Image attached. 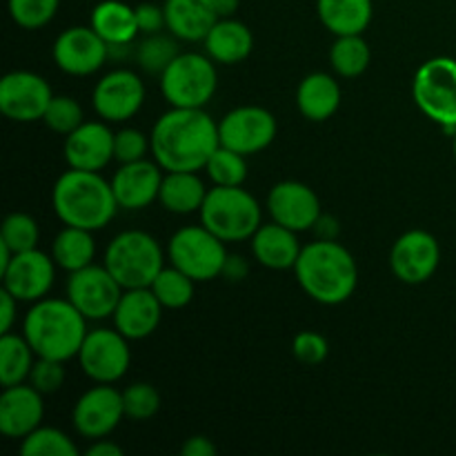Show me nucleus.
Here are the masks:
<instances>
[{
	"instance_id": "1",
	"label": "nucleus",
	"mask_w": 456,
	"mask_h": 456,
	"mask_svg": "<svg viewBox=\"0 0 456 456\" xmlns=\"http://www.w3.org/2000/svg\"><path fill=\"white\" fill-rule=\"evenodd\" d=\"M151 156L165 172L205 169L221 138L218 123L205 110L172 107L154 123L150 134Z\"/></svg>"
},
{
	"instance_id": "2",
	"label": "nucleus",
	"mask_w": 456,
	"mask_h": 456,
	"mask_svg": "<svg viewBox=\"0 0 456 456\" xmlns=\"http://www.w3.org/2000/svg\"><path fill=\"white\" fill-rule=\"evenodd\" d=\"M294 274L303 292L321 305H341L359 285V265L338 240L316 239L303 245Z\"/></svg>"
},
{
	"instance_id": "3",
	"label": "nucleus",
	"mask_w": 456,
	"mask_h": 456,
	"mask_svg": "<svg viewBox=\"0 0 456 456\" xmlns=\"http://www.w3.org/2000/svg\"><path fill=\"white\" fill-rule=\"evenodd\" d=\"M22 337L40 359L67 363L76 359L87 337V319L69 298H40L22 319Z\"/></svg>"
},
{
	"instance_id": "4",
	"label": "nucleus",
	"mask_w": 456,
	"mask_h": 456,
	"mask_svg": "<svg viewBox=\"0 0 456 456\" xmlns=\"http://www.w3.org/2000/svg\"><path fill=\"white\" fill-rule=\"evenodd\" d=\"M52 205L65 225L98 232L114 221L120 209L111 181L101 172L69 167L58 176L52 190Z\"/></svg>"
},
{
	"instance_id": "5",
	"label": "nucleus",
	"mask_w": 456,
	"mask_h": 456,
	"mask_svg": "<svg viewBox=\"0 0 456 456\" xmlns=\"http://www.w3.org/2000/svg\"><path fill=\"white\" fill-rule=\"evenodd\" d=\"M200 223L225 243L249 240L263 225V209L243 185H214L200 208Z\"/></svg>"
},
{
	"instance_id": "6",
	"label": "nucleus",
	"mask_w": 456,
	"mask_h": 456,
	"mask_svg": "<svg viewBox=\"0 0 456 456\" xmlns=\"http://www.w3.org/2000/svg\"><path fill=\"white\" fill-rule=\"evenodd\" d=\"M105 267L123 289L150 288L165 267L163 248L142 230L120 232L105 249Z\"/></svg>"
},
{
	"instance_id": "7",
	"label": "nucleus",
	"mask_w": 456,
	"mask_h": 456,
	"mask_svg": "<svg viewBox=\"0 0 456 456\" xmlns=\"http://www.w3.org/2000/svg\"><path fill=\"white\" fill-rule=\"evenodd\" d=\"M218 87V71L208 53L183 52L160 74V92L169 107L205 110Z\"/></svg>"
},
{
	"instance_id": "8",
	"label": "nucleus",
	"mask_w": 456,
	"mask_h": 456,
	"mask_svg": "<svg viewBox=\"0 0 456 456\" xmlns=\"http://www.w3.org/2000/svg\"><path fill=\"white\" fill-rule=\"evenodd\" d=\"M412 98L423 116L445 134L456 132V61L435 56L421 62L412 78Z\"/></svg>"
},
{
	"instance_id": "9",
	"label": "nucleus",
	"mask_w": 456,
	"mask_h": 456,
	"mask_svg": "<svg viewBox=\"0 0 456 456\" xmlns=\"http://www.w3.org/2000/svg\"><path fill=\"white\" fill-rule=\"evenodd\" d=\"M167 256L174 267L191 276L196 283H208L223 274L230 254L225 249V240L200 223L174 232L167 243Z\"/></svg>"
},
{
	"instance_id": "10",
	"label": "nucleus",
	"mask_w": 456,
	"mask_h": 456,
	"mask_svg": "<svg viewBox=\"0 0 456 456\" xmlns=\"http://www.w3.org/2000/svg\"><path fill=\"white\" fill-rule=\"evenodd\" d=\"M76 359L85 377L94 383H116L127 374L132 363L129 338L116 328L89 330Z\"/></svg>"
},
{
	"instance_id": "11",
	"label": "nucleus",
	"mask_w": 456,
	"mask_h": 456,
	"mask_svg": "<svg viewBox=\"0 0 456 456\" xmlns=\"http://www.w3.org/2000/svg\"><path fill=\"white\" fill-rule=\"evenodd\" d=\"M276 134H279V123L274 114L258 105L236 107L218 120L221 145L243 156L261 154L274 142Z\"/></svg>"
},
{
	"instance_id": "12",
	"label": "nucleus",
	"mask_w": 456,
	"mask_h": 456,
	"mask_svg": "<svg viewBox=\"0 0 456 456\" xmlns=\"http://www.w3.org/2000/svg\"><path fill=\"white\" fill-rule=\"evenodd\" d=\"M123 285L102 265H87L71 272L67 279V298L78 307L87 321H105L114 316L116 305L123 297Z\"/></svg>"
},
{
	"instance_id": "13",
	"label": "nucleus",
	"mask_w": 456,
	"mask_h": 456,
	"mask_svg": "<svg viewBox=\"0 0 456 456\" xmlns=\"http://www.w3.org/2000/svg\"><path fill=\"white\" fill-rule=\"evenodd\" d=\"M94 111L107 123H125L145 105V83L132 69H111L96 83Z\"/></svg>"
},
{
	"instance_id": "14",
	"label": "nucleus",
	"mask_w": 456,
	"mask_h": 456,
	"mask_svg": "<svg viewBox=\"0 0 456 456\" xmlns=\"http://www.w3.org/2000/svg\"><path fill=\"white\" fill-rule=\"evenodd\" d=\"M53 92L43 76L27 69L9 71L0 80V111L13 123L43 120Z\"/></svg>"
},
{
	"instance_id": "15",
	"label": "nucleus",
	"mask_w": 456,
	"mask_h": 456,
	"mask_svg": "<svg viewBox=\"0 0 456 456\" xmlns=\"http://www.w3.org/2000/svg\"><path fill=\"white\" fill-rule=\"evenodd\" d=\"M441 263V245L430 232L410 230L396 239L390 252V270L401 283L421 285L435 276Z\"/></svg>"
},
{
	"instance_id": "16",
	"label": "nucleus",
	"mask_w": 456,
	"mask_h": 456,
	"mask_svg": "<svg viewBox=\"0 0 456 456\" xmlns=\"http://www.w3.org/2000/svg\"><path fill=\"white\" fill-rule=\"evenodd\" d=\"M123 419V392L116 390L111 383H98L83 392L71 412L76 432L92 441L110 436Z\"/></svg>"
},
{
	"instance_id": "17",
	"label": "nucleus",
	"mask_w": 456,
	"mask_h": 456,
	"mask_svg": "<svg viewBox=\"0 0 456 456\" xmlns=\"http://www.w3.org/2000/svg\"><path fill=\"white\" fill-rule=\"evenodd\" d=\"M110 52V45L96 34L92 25H76L58 34L52 56L58 69L83 78V76H92L102 69Z\"/></svg>"
},
{
	"instance_id": "18",
	"label": "nucleus",
	"mask_w": 456,
	"mask_h": 456,
	"mask_svg": "<svg viewBox=\"0 0 456 456\" xmlns=\"http://www.w3.org/2000/svg\"><path fill=\"white\" fill-rule=\"evenodd\" d=\"M3 288L20 303H36L49 294L56 279V261L49 254L36 249L13 254L4 267Z\"/></svg>"
},
{
	"instance_id": "19",
	"label": "nucleus",
	"mask_w": 456,
	"mask_h": 456,
	"mask_svg": "<svg viewBox=\"0 0 456 456\" xmlns=\"http://www.w3.org/2000/svg\"><path fill=\"white\" fill-rule=\"evenodd\" d=\"M267 212L279 225L294 232H307L314 227L323 209H321V199L310 185L298 181H281L270 190Z\"/></svg>"
},
{
	"instance_id": "20",
	"label": "nucleus",
	"mask_w": 456,
	"mask_h": 456,
	"mask_svg": "<svg viewBox=\"0 0 456 456\" xmlns=\"http://www.w3.org/2000/svg\"><path fill=\"white\" fill-rule=\"evenodd\" d=\"M65 163L85 172H102L114 160V132L107 120H85L78 129L65 136Z\"/></svg>"
},
{
	"instance_id": "21",
	"label": "nucleus",
	"mask_w": 456,
	"mask_h": 456,
	"mask_svg": "<svg viewBox=\"0 0 456 456\" xmlns=\"http://www.w3.org/2000/svg\"><path fill=\"white\" fill-rule=\"evenodd\" d=\"M165 169L156 160H134L123 163L111 176L116 200L123 209L138 212V209L150 208L154 200H159L160 185H163Z\"/></svg>"
},
{
	"instance_id": "22",
	"label": "nucleus",
	"mask_w": 456,
	"mask_h": 456,
	"mask_svg": "<svg viewBox=\"0 0 456 456\" xmlns=\"http://www.w3.org/2000/svg\"><path fill=\"white\" fill-rule=\"evenodd\" d=\"M43 392L36 390L31 383L4 387L0 395V432L7 439H25L36 428L43 426Z\"/></svg>"
},
{
	"instance_id": "23",
	"label": "nucleus",
	"mask_w": 456,
	"mask_h": 456,
	"mask_svg": "<svg viewBox=\"0 0 456 456\" xmlns=\"http://www.w3.org/2000/svg\"><path fill=\"white\" fill-rule=\"evenodd\" d=\"M163 310L165 307L150 288L125 289L111 319L114 328L129 341H142L159 330Z\"/></svg>"
},
{
	"instance_id": "24",
	"label": "nucleus",
	"mask_w": 456,
	"mask_h": 456,
	"mask_svg": "<svg viewBox=\"0 0 456 456\" xmlns=\"http://www.w3.org/2000/svg\"><path fill=\"white\" fill-rule=\"evenodd\" d=\"M298 232L279 223H263L252 236V254L263 267L274 272L294 270L303 245L298 243Z\"/></svg>"
},
{
	"instance_id": "25",
	"label": "nucleus",
	"mask_w": 456,
	"mask_h": 456,
	"mask_svg": "<svg viewBox=\"0 0 456 456\" xmlns=\"http://www.w3.org/2000/svg\"><path fill=\"white\" fill-rule=\"evenodd\" d=\"M163 9L167 31L185 43H203L218 20L214 0H165Z\"/></svg>"
},
{
	"instance_id": "26",
	"label": "nucleus",
	"mask_w": 456,
	"mask_h": 456,
	"mask_svg": "<svg viewBox=\"0 0 456 456\" xmlns=\"http://www.w3.org/2000/svg\"><path fill=\"white\" fill-rule=\"evenodd\" d=\"M341 85L332 74L314 71L298 83L297 107L310 123H325L341 107Z\"/></svg>"
},
{
	"instance_id": "27",
	"label": "nucleus",
	"mask_w": 456,
	"mask_h": 456,
	"mask_svg": "<svg viewBox=\"0 0 456 456\" xmlns=\"http://www.w3.org/2000/svg\"><path fill=\"white\" fill-rule=\"evenodd\" d=\"M205 53L218 65L243 62L254 49V36L245 22L232 18H218L203 40Z\"/></svg>"
},
{
	"instance_id": "28",
	"label": "nucleus",
	"mask_w": 456,
	"mask_h": 456,
	"mask_svg": "<svg viewBox=\"0 0 456 456\" xmlns=\"http://www.w3.org/2000/svg\"><path fill=\"white\" fill-rule=\"evenodd\" d=\"M89 25L110 47H127L141 29L136 20V7H129L123 0H102L92 9Z\"/></svg>"
},
{
	"instance_id": "29",
	"label": "nucleus",
	"mask_w": 456,
	"mask_h": 456,
	"mask_svg": "<svg viewBox=\"0 0 456 456\" xmlns=\"http://www.w3.org/2000/svg\"><path fill=\"white\" fill-rule=\"evenodd\" d=\"M316 13L330 34H363L374 18V3L372 0H316Z\"/></svg>"
},
{
	"instance_id": "30",
	"label": "nucleus",
	"mask_w": 456,
	"mask_h": 456,
	"mask_svg": "<svg viewBox=\"0 0 456 456\" xmlns=\"http://www.w3.org/2000/svg\"><path fill=\"white\" fill-rule=\"evenodd\" d=\"M208 191L196 172H165L159 200L167 212L187 216V214L200 212Z\"/></svg>"
},
{
	"instance_id": "31",
	"label": "nucleus",
	"mask_w": 456,
	"mask_h": 456,
	"mask_svg": "<svg viewBox=\"0 0 456 456\" xmlns=\"http://www.w3.org/2000/svg\"><path fill=\"white\" fill-rule=\"evenodd\" d=\"M92 234L94 232L83 230V227H62L52 245V256L56 265L69 274L92 265L94 256H96V240Z\"/></svg>"
},
{
	"instance_id": "32",
	"label": "nucleus",
	"mask_w": 456,
	"mask_h": 456,
	"mask_svg": "<svg viewBox=\"0 0 456 456\" xmlns=\"http://www.w3.org/2000/svg\"><path fill=\"white\" fill-rule=\"evenodd\" d=\"M36 352L22 334L7 332L0 337V383L3 387L29 381V372L36 363Z\"/></svg>"
},
{
	"instance_id": "33",
	"label": "nucleus",
	"mask_w": 456,
	"mask_h": 456,
	"mask_svg": "<svg viewBox=\"0 0 456 456\" xmlns=\"http://www.w3.org/2000/svg\"><path fill=\"white\" fill-rule=\"evenodd\" d=\"M372 62V49L363 34L337 36L330 49V65L341 78H359Z\"/></svg>"
},
{
	"instance_id": "34",
	"label": "nucleus",
	"mask_w": 456,
	"mask_h": 456,
	"mask_svg": "<svg viewBox=\"0 0 456 456\" xmlns=\"http://www.w3.org/2000/svg\"><path fill=\"white\" fill-rule=\"evenodd\" d=\"M150 289L156 294V298H159L165 310H183V307L194 301L196 281L187 276L185 272L178 270V267L169 265L159 272Z\"/></svg>"
},
{
	"instance_id": "35",
	"label": "nucleus",
	"mask_w": 456,
	"mask_h": 456,
	"mask_svg": "<svg viewBox=\"0 0 456 456\" xmlns=\"http://www.w3.org/2000/svg\"><path fill=\"white\" fill-rule=\"evenodd\" d=\"M209 181L214 185L221 187H236L243 185L248 178V156L239 154V151L230 150V147L218 145L214 154L209 156L208 165H205Z\"/></svg>"
},
{
	"instance_id": "36",
	"label": "nucleus",
	"mask_w": 456,
	"mask_h": 456,
	"mask_svg": "<svg viewBox=\"0 0 456 456\" xmlns=\"http://www.w3.org/2000/svg\"><path fill=\"white\" fill-rule=\"evenodd\" d=\"M20 454L25 456H78L74 441L58 428H36L20 439Z\"/></svg>"
},
{
	"instance_id": "37",
	"label": "nucleus",
	"mask_w": 456,
	"mask_h": 456,
	"mask_svg": "<svg viewBox=\"0 0 456 456\" xmlns=\"http://www.w3.org/2000/svg\"><path fill=\"white\" fill-rule=\"evenodd\" d=\"M40 227L34 216L25 212H12L3 223L0 230V243L7 245L13 254L27 252L38 248Z\"/></svg>"
},
{
	"instance_id": "38",
	"label": "nucleus",
	"mask_w": 456,
	"mask_h": 456,
	"mask_svg": "<svg viewBox=\"0 0 456 456\" xmlns=\"http://www.w3.org/2000/svg\"><path fill=\"white\" fill-rule=\"evenodd\" d=\"M178 47L174 36H165V34H150L145 36L141 45L136 49V58L138 65L147 71V74H163L167 69L169 62L178 56Z\"/></svg>"
},
{
	"instance_id": "39",
	"label": "nucleus",
	"mask_w": 456,
	"mask_h": 456,
	"mask_svg": "<svg viewBox=\"0 0 456 456\" xmlns=\"http://www.w3.org/2000/svg\"><path fill=\"white\" fill-rule=\"evenodd\" d=\"M58 7L61 0H7L12 20L27 31L47 27L56 18Z\"/></svg>"
},
{
	"instance_id": "40",
	"label": "nucleus",
	"mask_w": 456,
	"mask_h": 456,
	"mask_svg": "<svg viewBox=\"0 0 456 456\" xmlns=\"http://www.w3.org/2000/svg\"><path fill=\"white\" fill-rule=\"evenodd\" d=\"M123 408L132 421H150L160 410V392L151 383H132L123 390Z\"/></svg>"
},
{
	"instance_id": "41",
	"label": "nucleus",
	"mask_w": 456,
	"mask_h": 456,
	"mask_svg": "<svg viewBox=\"0 0 456 456\" xmlns=\"http://www.w3.org/2000/svg\"><path fill=\"white\" fill-rule=\"evenodd\" d=\"M43 123L47 125V129L67 136L74 129H78L85 123V111L80 107V102L71 96H53L49 102L47 111L43 116Z\"/></svg>"
},
{
	"instance_id": "42",
	"label": "nucleus",
	"mask_w": 456,
	"mask_h": 456,
	"mask_svg": "<svg viewBox=\"0 0 456 456\" xmlns=\"http://www.w3.org/2000/svg\"><path fill=\"white\" fill-rule=\"evenodd\" d=\"M147 151H151V141L141 129L125 127L114 134V160L120 165L147 159Z\"/></svg>"
},
{
	"instance_id": "43",
	"label": "nucleus",
	"mask_w": 456,
	"mask_h": 456,
	"mask_svg": "<svg viewBox=\"0 0 456 456\" xmlns=\"http://www.w3.org/2000/svg\"><path fill=\"white\" fill-rule=\"evenodd\" d=\"M292 354L303 365L323 363L330 354L328 338L319 332H312V330L298 332L292 341Z\"/></svg>"
},
{
	"instance_id": "44",
	"label": "nucleus",
	"mask_w": 456,
	"mask_h": 456,
	"mask_svg": "<svg viewBox=\"0 0 456 456\" xmlns=\"http://www.w3.org/2000/svg\"><path fill=\"white\" fill-rule=\"evenodd\" d=\"M65 363L53 359H36L34 368L29 372V383L43 395H53L65 386Z\"/></svg>"
},
{
	"instance_id": "45",
	"label": "nucleus",
	"mask_w": 456,
	"mask_h": 456,
	"mask_svg": "<svg viewBox=\"0 0 456 456\" xmlns=\"http://www.w3.org/2000/svg\"><path fill=\"white\" fill-rule=\"evenodd\" d=\"M136 20L141 34H159L160 29H167L165 25V9L154 3H142L136 7Z\"/></svg>"
},
{
	"instance_id": "46",
	"label": "nucleus",
	"mask_w": 456,
	"mask_h": 456,
	"mask_svg": "<svg viewBox=\"0 0 456 456\" xmlns=\"http://www.w3.org/2000/svg\"><path fill=\"white\" fill-rule=\"evenodd\" d=\"M216 452L218 450H216V445H214V441L208 439V436H203V435L190 436V439H187L181 448L183 456H214Z\"/></svg>"
},
{
	"instance_id": "47",
	"label": "nucleus",
	"mask_w": 456,
	"mask_h": 456,
	"mask_svg": "<svg viewBox=\"0 0 456 456\" xmlns=\"http://www.w3.org/2000/svg\"><path fill=\"white\" fill-rule=\"evenodd\" d=\"M0 301H3V314H0V319H3V334L12 332L13 323H16V314H18V298L13 297V294H9L7 289L3 288V292H0Z\"/></svg>"
},
{
	"instance_id": "48",
	"label": "nucleus",
	"mask_w": 456,
	"mask_h": 456,
	"mask_svg": "<svg viewBox=\"0 0 456 456\" xmlns=\"http://www.w3.org/2000/svg\"><path fill=\"white\" fill-rule=\"evenodd\" d=\"M312 230L316 232V236H319V239L337 240L341 227H338V221L334 216H330V214H321L319 221L314 223V227H312Z\"/></svg>"
},
{
	"instance_id": "49",
	"label": "nucleus",
	"mask_w": 456,
	"mask_h": 456,
	"mask_svg": "<svg viewBox=\"0 0 456 456\" xmlns=\"http://www.w3.org/2000/svg\"><path fill=\"white\" fill-rule=\"evenodd\" d=\"M123 448L118 444L110 439V436H102V439H94V444L87 448V456H120Z\"/></svg>"
},
{
	"instance_id": "50",
	"label": "nucleus",
	"mask_w": 456,
	"mask_h": 456,
	"mask_svg": "<svg viewBox=\"0 0 456 456\" xmlns=\"http://www.w3.org/2000/svg\"><path fill=\"white\" fill-rule=\"evenodd\" d=\"M245 272H248V265H245V261L240 256H230L225 263V270H223V274L225 276H232L234 281H240L245 276Z\"/></svg>"
},
{
	"instance_id": "51",
	"label": "nucleus",
	"mask_w": 456,
	"mask_h": 456,
	"mask_svg": "<svg viewBox=\"0 0 456 456\" xmlns=\"http://www.w3.org/2000/svg\"><path fill=\"white\" fill-rule=\"evenodd\" d=\"M218 18H232L240 7V0H214Z\"/></svg>"
},
{
	"instance_id": "52",
	"label": "nucleus",
	"mask_w": 456,
	"mask_h": 456,
	"mask_svg": "<svg viewBox=\"0 0 456 456\" xmlns=\"http://www.w3.org/2000/svg\"><path fill=\"white\" fill-rule=\"evenodd\" d=\"M452 154H454V160H456V132L452 134Z\"/></svg>"
}]
</instances>
